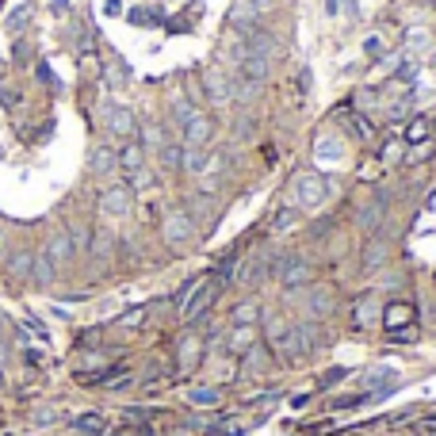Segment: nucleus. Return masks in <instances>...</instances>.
<instances>
[{
  "label": "nucleus",
  "mask_w": 436,
  "mask_h": 436,
  "mask_svg": "<svg viewBox=\"0 0 436 436\" xmlns=\"http://www.w3.org/2000/svg\"><path fill=\"white\" fill-rule=\"evenodd\" d=\"M188 402H191V406H203V410H211V406L222 402V395H218V387H191V390H188Z\"/></svg>",
  "instance_id": "obj_15"
},
{
  "label": "nucleus",
  "mask_w": 436,
  "mask_h": 436,
  "mask_svg": "<svg viewBox=\"0 0 436 436\" xmlns=\"http://www.w3.org/2000/svg\"><path fill=\"white\" fill-rule=\"evenodd\" d=\"M107 131L119 134V138H134L138 123H134V115L126 111V107H107Z\"/></svg>",
  "instance_id": "obj_6"
},
{
  "label": "nucleus",
  "mask_w": 436,
  "mask_h": 436,
  "mask_svg": "<svg viewBox=\"0 0 436 436\" xmlns=\"http://www.w3.org/2000/svg\"><path fill=\"white\" fill-rule=\"evenodd\" d=\"M406 318H413V310H410V306H406V303H390L387 310H383V325H387V333H395Z\"/></svg>",
  "instance_id": "obj_13"
},
{
  "label": "nucleus",
  "mask_w": 436,
  "mask_h": 436,
  "mask_svg": "<svg viewBox=\"0 0 436 436\" xmlns=\"http://www.w3.org/2000/svg\"><path fill=\"white\" fill-rule=\"evenodd\" d=\"M345 375H348L345 368H333L330 375H321V383H318V387H333V383H337V379H345Z\"/></svg>",
  "instance_id": "obj_21"
},
{
  "label": "nucleus",
  "mask_w": 436,
  "mask_h": 436,
  "mask_svg": "<svg viewBox=\"0 0 436 436\" xmlns=\"http://www.w3.org/2000/svg\"><path fill=\"white\" fill-rule=\"evenodd\" d=\"M42 253H46L54 264L73 260V245H69V234H50V241H46V249H42Z\"/></svg>",
  "instance_id": "obj_10"
},
{
  "label": "nucleus",
  "mask_w": 436,
  "mask_h": 436,
  "mask_svg": "<svg viewBox=\"0 0 436 436\" xmlns=\"http://www.w3.org/2000/svg\"><path fill=\"white\" fill-rule=\"evenodd\" d=\"M230 318H234V325H256V318H260V306H256V303H241Z\"/></svg>",
  "instance_id": "obj_17"
},
{
  "label": "nucleus",
  "mask_w": 436,
  "mask_h": 436,
  "mask_svg": "<svg viewBox=\"0 0 436 436\" xmlns=\"http://www.w3.org/2000/svg\"><path fill=\"white\" fill-rule=\"evenodd\" d=\"M196 360H199V341H196V337H184V345H180V363H184V368H191Z\"/></svg>",
  "instance_id": "obj_20"
},
{
  "label": "nucleus",
  "mask_w": 436,
  "mask_h": 436,
  "mask_svg": "<svg viewBox=\"0 0 436 436\" xmlns=\"http://www.w3.org/2000/svg\"><path fill=\"white\" fill-rule=\"evenodd\" d=\"M115 157H119V169H123V173H142V165H146V146H142L138 138H126L123 146L115 149Z\"/></svg>",
  "instance_id": "obj_4"
},
{
  "label": "nucleus",
  "mask_w": 436,
  "mask_h": 436,
  "mask_svg": "<svg viewBox=\"0 0 436 436\" xmlns=\"http://www.w3.org/2000/svg\"><path fill=\"white\" fill-rule=\"evenodd\" d=\"M131 207H134V191L126 188V184L99 191V214H104V218H126Z\"/></svg>",
  "instance_id": "obj_1"
},
{
  "label": "nucleus",
  "mask_w": 436,
  "mask_h": 436,
  "mask_svg": "<svg viewBox=\"0 0 436 436\" xmlns=\"http://www.w3.org/2000/svg\"><path fill=\"white\" fill-rule=\"evenodd\" d=\"M54 268H58V264L50 260L46 253H35V283H39V287H50V283H54Z\"/></svg>",
  "instance_id": "obj_14"
},
{
  "label": "nucleus",
  "mask_w": 436,
  "mask_h": 436,
  "mask_svg": "<svg viewBox=\"0 0 436 436\" xmlns=\"http://www.w3.org/2000/svg\"><path fill=\"white\" fill-rule=\"evenodd\" d=\"M253 345H256V325H234L230 352H249Z\"/></svg>",
  "instance_id": "obj_12"
},
{
  "label": "nucleus",
  "mask_w": 436,
  "mask_h": 436,
  "mask_svg": "<svg viewBox=\"0 0 436 436\" xmlns=\"http://www.w3.org/2000/svg\"><path fill=\"white\" fill-rule=\"evenodd\" d=\"M69 245H73V256L88 253L92 249V234L84 230V226H73V230H69Z\"/></svg>",
  "instance_id": "obj_18"
},
{
  "label": "nucleus",
  "mask_w": 436,
  "mask_h": 436,
  "mask_svg": "<svg viewBox=\"0 0 436 436\" xmlns=\"http://www.w3.org/2000/svg\"><path fill=\"white\" fill-rule=\"evenodd\" d=\"M0 249H4V234H0Z\"/></svg>",
  "instance_id": "obj_27"
},
{
  "label": "nucleus",
  "mask_w": 436,
  "mask_h": 436,
  "mask_svg": "<svg viewBox=\"0 0 436 436\" xmlns=\"http://www.w3.org/2000/svg\"><path fill=\"white\" fill-rule=\"evenodd\" d=\"M111 436H131V433H111Z\"/></svg>",
  "instance_id": "obj_26"
},
{
  "label": "nucleus",
  "mask_w": 436,
  "mask_h": 436,
  "mask_svg": "<svg viewBox=\"0 0 436 436\" xmlns=\"http://www.w3.org/2000/svg\"><path fill=\"white\" fill-rule=\"evenodd\" d=\"M203 84H207V96H211V104H230L234 99V81L230 77H222V69H207V77H203Z\"/></svg>",
  "instance_id": "obj_3"
},
{
  "label": "nucleus",
  "mask_w": 436,
  "mask_h": 436,
  "mask_svg": "<svg viewBox=\"0 0 436 436\" xmlns=\"http://www.w3.org/2000/svg\"><path fill=\"white\" fill-rule=\"evenodd\" d=\"M115 169H119L115 149H107V146H96V149H92V157H88V173L92 176H111Z\"/></svg>",
  "instance_id": "obj_7"
},
{
  "label": "nucleus",
  "mask_w": 436,
  "mask_h": 436,
  "mask_svg": "<svg viewBox=\"0 0 436 436\" xmlns=\"http://www.w3.org/2000/svg\"><path fill=\"white\" fill-rule=\"evenodd\" d=\"M146 314H149V306H134V310H126L123 318H119V325H123V330H138Z\"/></svg>",
  "instance_id": "obj_19"
},
{
  "label": "nucleus",
  "mask_w": 436,
  "mask_h": 436,
  "mask_svg": "<svg viewBox=\"0 0 436 436\" xmlns=\"http://www.w3.org/2000/svg\"><path fill=\"white\" fill-rule=\"evenodd\" d=\"M4 360H8V348H4V345H0V363H4Z\"/></svg>",
  "instance_id": "obj_24"
},
{
  "label": "nucleus",
  "mask_w": 436,
  "mask_h": 436,
  "mask_svg": "<svg viewBox=\"0 0 436 436\" xmlns=\"http://www.w3.org/2000/svg\"><path fill=\"white\" fill-rule=\"evenodd\" d=\"M191 234H196V226H191V218L184 211H169L165 218H161V238H165L169 245H184Z\"/></svg>",
  "instance_id": "obj_2"
},
{
  "label": "nucleus",
  "mask_w": 436,
  "mask_h": 436,
  "mask_svg": "<svg viewBox=\"0 0 436 436\" xmlns=\"http://www.w3.org/2000/svg\"><path fill=\"white\" fill-rule=\"evenodd\" d=\"M241 4H245V8H253L256 16H260V12H268V8H272V0H241Z\"/></svg>",
  "instance_id": "obj_22"
},
{
  "label": "nucleus",
  "mask_w": 436,
  "mask_h": 436,
  "mask_svg": "<svg viewBox=\"0 0 436 436\" xmlns=\"http://www.w3.org/2000/svg\"><path fill=\"white\" fill-rule=\"evenodd\" d=\"M330 291L325 287H306V310L310 314H330Z\"/></svg>",
  "instance_id": "obj_16"
},
{
  "label": "nucleus",
  "mask_w": 436,
  "mask_h": 436,
  "mask_svg": "<svg viewBox=\"0 0 436 436\" xmlns=\"http://www.w3.org/2000/svg\"><path fill=\"white\" fill-rule=\"evenodd\" d=\"M211 131H214L211 119H207V115H196L188 126H184V146H203V142L211 138Z\"/></svg>",
  "instance_id": "obj_11"
},
{
  "label": "nucleus",
  "mask_w": 436,
  "mask_h": 436,
  "mask_svg": "<svg viewBox=\"0 0 436 436\" xmlns=\"http://www.w3.org/2000/svg\"><path fill=\"white\" fill-rule=\"evenodd\" d=\"M176 436H188V433H176Z\"/></svg>",
  "instance_id": "obj_28"
},
{
  "label": "nucleus",
  "mask_w": 436,
  "mask_h": 436,
  "mask_svg": "<svg viewBox=\"0 0 436 436\" xmlns=\"http://www.w3.org/2000/svg\"><path fill=\"white\" fill-rule=\"evenodd\" d=\"M0 390H4V368H0Z\"/></svg>",
  "instance_id": "obj_25"
},
{
  "label": "nucleus",
  "mask_w": 436,
  "mask_h": 436,
  "mask_svg": "<svg viewBox=\"0 0 436 436\" xmlns=\"http://www.w3.org/2000/svg\"><path fill=\"white\" fill-rule=\"evenodd\" d=\"M4 272H8L12 280H31V272H35V253H31V249H16V253L4 260Z\"/></svg>",
  "instance_id": "obj_5"
},
{
  "label": "nucleus",
  "mask_w": 436,
  "mask_h": 436,
  "mask_svg": "<svg viewBox=\"0 0 436 436\" xmlns=\"http://www.w3.org/2000/svg\"><path fill=\"white\" fill-rule=\"evenodd\" d=\"M73 433L77 436H104L107 433V417L104 413H81V417H73Z\"/></svg>",
  "instance_id": "obj_9"
},
{
  "label": "nucleus",
  "mask_w": 436,
  "mask_h": 436,
  "mask_svg": "<svg viewBox=\"0 0 436 436\" xmlns=\"http://www.w3.org/2000/svg\"><path fill=\"white\" fill-rule=\"evenodd\" d=\"M298 196L306 207H318L325 199V176H298Z\"/></svg>",
  "instance_id": "obj_8"
},
{
  "label": "nucleus",
  "mask_w": 436,
  "mask_h": 436,
  "mask_svg": "<svg viewBox=\"0 0 436 436\" xmlns=\"http://www.w3.org/2000/svg\"><path fill=\"white\" fill-rule=\"evenodd\" d=\"M23 356H27V363H42V356H39V348H23Z\"/></svg>",
  "instance_id": "obj_23"
}]
</instances>
